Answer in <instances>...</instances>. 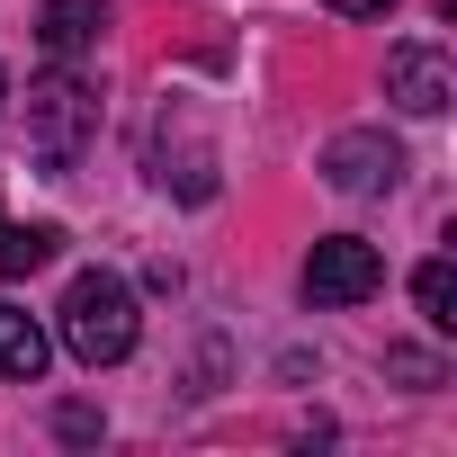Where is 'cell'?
Masks as SVG:
<instances>
[{
    "instance_id": "8992f818",
    "label": "cell",
    "mask_w": 457,
    "mask_h": 457,
    "mask_svg": "<svg viewBox=\"0 0 457 457\" xmlns=\"http://www.w3.org/2000/svg\"><path fill=\"white\" fill-rule=\"evenodd\" d=\"M386 99L412 108V117H439V108L457 99L448 54H439V46H395V54H386Z\"/></svg>"
},
{
    "instance_id": "9c48e42d",
    "label": "cell",
    "mask_w": 457,
    "mask_h": 457,
    "mask_svg": "<svg viewBox=\"0 0 457 457\" xmlns=\"http://www.w3.org/2000/svg\"><path fill=\"white\" fill-rule=\"evenodd\" d=\"M54 252H63L54 224H0V278H37Z\"/></svg>"
},
{
    "instance_id": "52a82bcc",
    "label": "cell",
    "mask_w": 457,
    "mask_h": 457,
    "mask_svg": "<svg viewBox=\"0 0 457 457\" xmlns=\"http://www.w3.org/2000/svg\"><path fill=\"white\" fill-rule=\"evenodd\" d=\"M99 37H108V0H46V10H37V46H46V63H81Z\"/></svg>"
},
{
    "instance_id": "277c9868",
    "label": "cell",
    "mask_w": 457,
    "mask_h": 457,
    "mask_svg": "<svg viewBox=\"0 0 457 457\" xmlns=\"http://www.w3.org/2000/svg\"><path fill=\"white\" fill-rule=\"evenodd\" d=\"M305 305H323V314H341V305H368L377 287H386V252L377 243H359V234H323L314 252H305Z\"/></svg>"
},
{
    "instance_id": "7c38bea8",
    "label": "cell",
    "mask_w": 457,
    "mask_h": 457,
    "mask_svg": "<svg viewBox=\"0 0 457 457\" xmlns=\"http://www.w3.org/2000/svg\"><path fill=\"white\" fill-rule=\"evenodd\" d=\"M54 430H63V439H99V412H90V403H63Z\"/></svg>"
},
{
    "instance_id": "5bb4252c",
    "label": "cell",
    "mask_w": 457,
    "mask_h": 457,
    "mask_svg": "<svg viewBox=\"0 0 457 457\" xmlns=\"http://www.w3.org/2000/svg\"><path fill=\"white\" fill-rule=\"evenodd\" d=\"M0 99H10V72H0Z\"/></svg>"
},
{
    "instance_id": "4fadbf2b",
    "label": "cell",
    "mask_w": 457,
    "mask_h": 457,
    "mask_svg": "<svg viewBox=\"0 0 457 457\" xmlns=\"http://www.w3.org/2000/svg\"><path fill=\"white\" fill-rule=\"evenodd\" d=\"M323 10H332V19H386L395 0H323Z\"/></svg>"
},
{
    "instance_id": "6da1fadb",
    "label": "cell",
    "mask_w": 457,
    "mask_h": 457,
    "mask_svg": "<svg viewBox=\"0 0 457 457\" xmlns=\"http://www.w3.org/2000/svg\"><path fill=\"white\" fill-rule=\"evenodd\" d=\"M54 341H63L81 368H117V359H135V341H144L135 287H126L117 270H81V278L63 287V305H54Z\"/></svg>"
},
{
    "instance_id": "5b68a950",
    "label": "cell",
    "mask_w": 457,
    "mask_h": 457,
    "mask_svg": "<svg viewBox=\"0 0 457 457\" xmlns=\"http://www.w3.org/2000/svg\"><path fill=\"white\" fill-rule=\"evenodd\" d=\"M323 179H332L341 197H386V188L403 179V144L377 135V126H350V135L323 144Z\"/></svg>"
},
{
    "instance_id": "30bf717a",
    "label": "cell",
    "mask_w": 457,
    "mask_h": 457,
    "mask_svg": "<svg viewBox=\"0 0 457 457\" xmlns=\"http://www.w3.org/2000/svg\"><path fill=\"white\" fill-rule=\"evenodd\" d=\"M412 305H421L430 332H457V270H448V261H421V270H412Z\"/></svg>"
},
{
    "instance_id": "ba28073f",
    "label": "cell",
    "mask_w": 457,
    "mask_h": 457,
    "mask_svg": "<svg viewBox=\"0 0 457 457\" xmlns=\"http://www.w3.org/2000/svg\"><path fill=\"white\" fill-rule=\"evenodd\" d=\"M46 359H54L46 323H37L28 305H10V296H0V377H10V386H37V377H46Z\"/></svg>"
},
{
    "instance_id": "3957f363",
    "label": "cell",
    "mask_w": 457,
    "mask_h": 457,
    "mask_svg": "<svg viewBox=\"0 0 457 457\" xmlns=\"http://www.w3.org/2000/svg\"><path fill=\"white\" fill-rule=\"evenodd\" d=\"M144 170H153V188H162V197H179V206H206V197L224 188V153H215V135H206L197 99H162L153 144H144Z\"/></svg>"
},
{
    "instance_id": "8fae6325",
    "label": "cell",
    "mask_w": 457,
    "mask_h": 457,
    "mask_svg": "<svg viewBox=\"0 0 457 457\" xmlns=\"http://www.w3.org/2000/svg\"><path fill=\"white\" fill-rule=\"evenodd\" d=\"M386 377H403V386H439V359H421V350H386Z\"/></svg>"
},
{
    "instance_id": "7a4b0ae2",
    "label": "cell",
    "mask_w": 457,
    "mask_h": 457,
    "mask_svg": "<svg viewBox=\"0 0 457 457\" xmlns=\"http://www.w3.org/2000/svg\"><path fill=\"white\" fill-rule=\"evenodd\" d=\"M90 144H99V90L81 81V63H46L28 81V153L54 179H72L90 162Z\"/></svg>"
}]
</instances>
